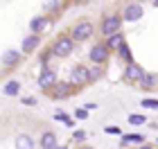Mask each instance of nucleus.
<instances>
[{
  "mask_svg": "<svg viewBox=\"0 0 158 149\" xmlns=\"http://www.w3.org/2000/svg\"><path fill=\"white\" fill-rule=\"evenodd\" d=\"M73 41L75 39H70V36H59L52 43V54L54 56H68L70 52H73V48H75Z\"/></svg>",
  "mask_w": 158,
  "mask_h": 149,
  "instance_id": "nucleus-1",
  "label": "nucleus"
},
{
  "mask_svg": "<svg viewBox=\"0 0 158 149\" xmlns=\"http://www.w3.org/2000/svg\"><path fill=\"white\" fill-rule=\"evenodd\" d=\"M120 25H122V18L118 16V14H109V16H104V23H102V32L106 34V36H115V34H120Z\"/></svg>",
  "mask_w": 158,
  "mask_h": 149,
  "instance_id": "nucleus-2",
  "label": "nucleus"
},
{
  "mask_svg": "<svg viewBox=\"0 0 158 149\" xmlns=\"http://www.w3.org/2000/svg\"><path fill=\"white\" fill-rule=\"evenodd\" d=\"M86 81H90V70L84 66H75L70 70V84L73 86H84Z\"/></svg>",
  "mask_w": 158,
  "mask_h": 149,
  "instance_id": "nucleus-3",
  "label": "nucleus"
},
{
  "mask_svg": "<svg viewBox=\"0 0 158 149\" xmlns=\"http://www.w3.org/2000/svg\"><path fill=\"white\" fill-rule=\"evenodd\" d=\"M93 34V25H90V20H81V23H77L73 27V39L75 41H86Z\"/></svg>",
  "mask_w": 158,
  "mask_h": 149,
  "instance_id": "nucleus-4",
  "label": "nucleus"
},
{
  "mask_svg": "<svg viewBox=\"0 0 158 149\" xmlns=\"http://www.w3.org/2000/svg\"><path fill=\"white\" fill-rule=\"evenodd\" d=\"M106 59H109V48L104 43H97V45L90 48V61L93 63H104Z\"/></svg>",
  "mask_w": 158,
  "mask_h": 149,
  "instance_id": "nucleus-5",
  "label": "nucleus"
},
{
  "mask_svg": "<svg viewBox=\"0 0 158 149\" xmlns=\"http://www.w3.org/2000/svg\"><path fill=\"white\" fill-rule=\"evenodd\" d=\"M124 79H127V81H142V79H145V72H142L140 66L129 63L127 70H124Z\"/></svg>",
  "mask_w": 158,
  "mask_h": 149,
  "instance_id": "nucleus-6",
  "label": "nucleus"
},
{
  "mask_svg": "<svg viewBox=\"0 0 158 149\" xmlns=\"http://www.w3.org/2000/svg\"><path fill=\"white\" fill-rule=\"evenodd\" d=\"M39 86L41 88H54L56 86V72L54 70H43L39 77Z\"/></svg>",
  "mask_w": 158,
  "mask_h": 149,
  "instance_id": "nucleus-7",
  "label": "nucleus"
},
{
  "mask_svg": "<svg viewBox=\"0 0 158 149\" xmlns=\"http://www.w3.org/2000/svg\"><path fill=\"white\" fill-rule=\"evenodd\" d=\"M138 18H142V5H138V2L127 5L124 7V20H138Z\"/></svg>",
  "mask_w": 158,
  "mask_h": 149,
  "instance_id": "nucleus-8",
  "label": "nucleus"
},
{
  "mask_svg": "<svg viewBox=\"0 0 158 149\" xmlns=\"http://www.w3.org/2000/svg\"><path fill=\"white\" fill-rule=\"evenodd\" d=\"M18 63H20V52H16V50H7V52L2 54V66L5 68L18 66Z\"/></svg>",
  "mask_w": 158,
  "mask_h": 149,
  "instance_id": "nucleus-9",
  "label": "nucleus"
},
{
  "mask_svg": "<svg viewBox=\"0 0 158 149\" xmlns=\"http://www.w3.org/2000/svg\"><path fill=\"white\" fill-rule=\"evenodd\" d=\"M41 147L43 149H59V147H56V136L52 131H45L41 136Z\"/></svg>",
  "mask_w": 158,
  "mask_h": 149,
  "instance_id": "nucleus-10",
  "label": "nucleus"
},
{
  "mask_svg": "<svg viewBox=\"0 0 158 149\" xmlns=\"http://www.w3.org/2000/svg\"><path fill=\"white\" fill-rule=\"evenodd\" d=\"M48 23L50 20L45 18V16H36V18H32V23H30V30L34 32V34H39V32H43L48 27Z\"/></svg>",
  "mask_w": 158,
  "mask_h": 149,
  "instance_id": "nucleus-11",
  "label": "nucleus"
},
{
  "mask_svg": "<svg viewBox=\"0 0 158 149\" xmlns=\"http://www.w3.org/2000/svg\"><path fill=\"white\" fill-rule=\"evenodd\" d=\"M16 149H34V140L27 133H20L16 138Z\"/></svg>",
  "mask_w": 158,
  "mask_h": 149,
  "instance_id": "nucleus-12",
  "label": "nucleus"
},
{
  "mask_svg": "<svg viewBox=\"0 0 158 149\" xmlns=\"http://www.w3.org/2000/svg\"><path fill=\"white\" fill-rule=\"evenodd\" d=\"M70 90H73V84H56L52 88V95L54 97H66V95H70Z\"/></svg>",
  "mask_w": 158,
  "mask_h": 149,
  "instance_id": "nucleus-13",
  "label": "nucleus"
},
{
  "mask_svg": "<svg viewBox=\"0 0 158 149\" xmlns=\"http://www.w3.org/2000/svg\"><path fill=\"white\" fill-rule=\"evenodd\" d=\"M36 45H39V36H36V34H32V36H27L23 41V52H32Z\"/></svg>",
  "mask_w": 158,
  "mask_h": 149,
  "instance_id": "nucleus-14",
  "label": "nucleus"
},
{
  "mask_svg": "<svg viewBox=\"0 0 158 149\" xmlns=\"http://www.w3.org/2000/svg\"><path fill=\"white\" fill-rule=\"evenodd\" d=\"M18 90H20V84L18 81H7L5 84V95L14 97V95H18Z\"/></svg>",
  "mask_w": 158,
  "mask_h": 149,
  "instance_id": "nucleus-15",
  "label": "nucleus"
},
{
  "mask_svg": "<svg viewBox=\"0 0 158 149\" xmlns=\"http://www.w3.org/2000/svg\"><path fill=\"white\" fill-rule=\"evenodd\" d=\"M124 45V36H122V34H115V36H111L109 41H106V48H122Z\"/></svg>",
  "mask_w": 158,
  "mask_h": 149,
  "instance_id": "nucleus-16",
  "label": "nucleus"
},
{
  "mask_svg": "<svg viewBox=\"0 0 158 149\" xmlns=\"http://www.w3.org/2000/svg\"><path fill=\"white\" fill-rule=\"evenodd\" d=\"M124 143H142V136L140 133H133V136H122V145Z\"/></svg>",
  "mask_w": 158,
  "mask_h": 149,
  "instance_id": "nucleus-17",
  "label": "nucleus"
},
{
  "mask_svg": "<svg viewBox=\"0 0 158 149\" xmlns=\"http://www.w3.org/2000/svg\"><path fill=\"white\" fill-rule=\"evenodd\" d=\"M120 54L124 56V61H129V63H133V56H131V52H129V45H127V43H124V45L120 48Z\"/></svg>",
  "mask_w": 158,
  "mask_h": 149,
  "instance_id": "nucleus-18",
  "label": "nucleus"
},
{
  "mask_svg": "<svg viewBox=\"0 0 158 149\" xmlns=\"http://www.w3.org/2000/svg\"><path fill=\"white\" fill-rule=\"evenodd\" d=\"M145 115H131V118H129V122H131V124H145Z\"/></svg>",
  "mask_w": 158,
  "mask_h": 149,
  "instance_id": "nucleus-19",
  "label": "nucleus"
},
{
  "mask_svg": "<svg viewBox=\"0 0 158 149\" xmlns=\"http://www.w3.org/2000/svg\"><path fill=\"white\" fill-rule=\"evenodd\" d=\"M142 106L145 109H158V102L156 99H142Z\"/></svg>",
  "mask_w": 158,
  "mask_h": 149,
  "instance_id": "nucleus-20",
  "label": "nucleus"
},
{
  "mask_svg": "<svg viewBox=\"0 0 158 149\" xmlns=\"http://www.w3.org/2000/svg\"><path fill=\"white\" fill-rule=\"evenodd\" d=\"M140 84H142L145 88H152V86H154V77H152V75H145V79H142Z\"/></svg>",
  "mask_w": 158,
  "mask_h": 149,
  "instance_id": "nucleus-21",
  "label": "nucleus"
},
{
  "mask_svg": "<svg viewBox=\"0 0 158 149\" xmlns=\"http://www.w3.org/2000/svg\"><path fill=\"white\" fill-rule=\"evenodd\" d=\"M59 7H61V2H45L43 9H45V11H54V9H59Z\"/></svg>",
  "mask_w": 158,
  "mask_h": 149,
  "instance_id": "nucleus-22",
  "label": "nucleus"
},
{
  "mask_svg": "<svg viewBox=\"0 0 158 149\" xmlns=\"http://www.w3.org/2000/svg\"><path fill=\"white\" fill-rule=\"evenodd\" d=\"M75 115H77L79 120H86V118H88V111H86V109H79V111L75 113Z\"/></svg>",
  "mask_w": 158,
  "mask_h": 149,
  "instance_id": "nucleus-23",
  "label": "nucleus"
},
{
  "mask_svg": "<svg viewBox=\"0 0 158 149\" xmlns=\"http://www.w3.org/2000/svg\"><path fill=\"white\" fill-rule=\"evenodd\" d=\"M23 104H36V99H32V97H25V99H23Z\"/></svg>",
  "mask_w": 158,
  "mask_h": 149,
  "instance_id": "nucleus-24",
  "label": "nucleus"
},
{
  "mask_svg": "<svg viewBox=\"0 0 158 149\" xmlns=\"http://www.w3.org/2000/svg\"><path fill=\"white\" fill-rule=\"evenodd\" d=\"M154 7H158V0H154Z\"/></svg>",
  "mask_w": 158,
  "mask_h": 149,
  "instance_id": "nucleus-25",
  "label": "nucleus"
},
{
  "mask_svg": "<svg viewBox=\"0 0 158 149\" xmlns=\"http://www.w3.org/2000/svg\"><path fill=\"white\" fill-rule=\"evenodd\" d=\"M142 149H152V147H142Z\"/></svg>",
  "mask_w": 158,
  "mask_h": 149,
  "instance_id": "nucleus-26",
  "label": "nucleus"
}]
</instances>
